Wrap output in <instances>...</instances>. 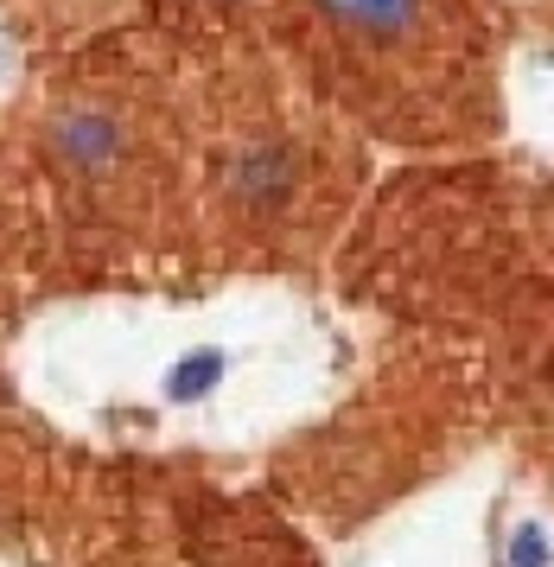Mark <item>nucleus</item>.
Wrapping results in <instances>:
<instances>
[{
  "instance_id": "4",
  "label": "nucleus",
  "mask_w": 554,
  "mask_h": 567,
  "mask_svg": "<svg viewBox=\"0 0 554 567\" xmlns=\"http://www.w3.org/2000/svg\"><path fill=\"white\" fill-rule=\"evenodd\" d=\"M548 561V529L542 523H523L516 542H510V567H542Z\"/></svg>"
},
{
  "instance_id": "3",
  "label": "nucleus",
  "mask_w": 554,
  "mask_h": 567,
  "mask_svg": "<svg viewBox=\"0 0 554 567\" xmlns=\"http://www.w3.org/2000/svg\"><path fill=\"white\" fill-rule=\"evenodd\" d=\"M224 351H192V358L178 363L173 377H166V395H173V402H198L204 389L217 383V377H224Z\"/></svg>"
},
{
  "instance_id": "2",
  "label": "nucleus",
  "mask_w": 554,
  "mask_h": 567,
  "mask_svg": "<svg viewBox=\"0 0 554 567\" xmlns=\"http://www.w3.org/2000/svg\"><path fill=\"white\" fill-rule=\"evenodd\" d=\"M51 141H58V159H64L71 173H83V179L115 173V166H122V147H127L122 122L102 115V109H71V115H58Z\"/></svg>"
},
{
  "instance_id": "1",
  "label": "nucleus",
  "mask_w": 554,
  "mask_h": 567,
  "mask_svg": "<svg viewBox=\"0 0 554 567\" xmlns=\"http://www.w3.org/2000/svg\"><path fill=\"white\" fill-rule=\"evenodd\" d=\"M319 13H326L345 39L370 45V52H389V45H408V39L421 32L428 0H319Z\"/></svg>"
}]
</instances>
